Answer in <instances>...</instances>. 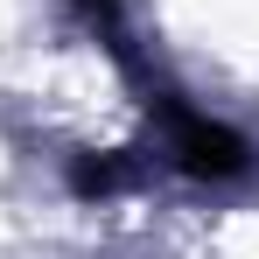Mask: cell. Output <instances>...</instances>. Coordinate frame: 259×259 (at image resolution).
<instances>
[{
	"label": "cell",
	"instance_id": "6da1fadb",
	"mask_svg": "<svg viewBox=\"0 0 259 259\" xmlns=\"http://www.w3.org/2000/svg\"><path fill=\"white\" fill-rule=\"evenodd\" d=\"M175 154L196 175H238L245 168V140L231 126H217V119H203V112H182V105H175Z\"/></svg>",
	"mask_w": 259,
	"mask_h": 259
}]
</instances>
